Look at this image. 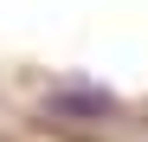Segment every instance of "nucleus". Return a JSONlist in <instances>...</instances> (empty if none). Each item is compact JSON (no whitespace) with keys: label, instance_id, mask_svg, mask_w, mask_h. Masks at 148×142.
Here are the masks:
<instances>
[{"label":"nucleus","instance_id":"f257e3e1","mask_svg":"<svg viewBox=\"0 0 148 142\" xmlns=\"http://www.w3.org/2000/svg\"><path fill=\"white\" fill-rule=\"evenodd\" d=\"M45 103H52L58 116H110V90H52V97H45Z\"/></svg>","mask_w":148,"mask_h":142}]
</instances>
